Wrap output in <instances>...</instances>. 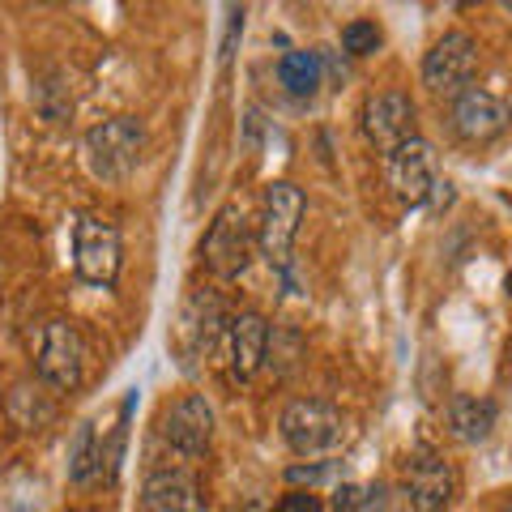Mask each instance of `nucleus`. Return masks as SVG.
I'll use <instances>...</instances> for the list:
<instances>
[{"label": "nucleus", "mask_w": 512, "mask_h": 512, "mask_svg": "<svg viewBox=\"0 0 512 512\" xmlns=\"http://www.w3.org/2000/svg\"><path fill=\"white\" fill-rule=\"evenodd\" d=\"M274 512H325V504L316 491H286Z\"/></svg>", "instance_id": "aec40b11"}, {"label": "nucleus", "mask_w": 512, "mask_h": 512, "mask_svg": "<svg viewBox=\"0 0 512 512\" xmlns=\"http://www.w3.org/2000/svg\"><path fill=\"white\" fill-rule=\"evenodd\" d=\"M504 286H508V299H512V269H508V282Z\"/></svg>", "instance_id": "b1692460"}, {"label": "nucleus", "mask_w": 512, "mask_h": 512, "mask_svg": "<svg viewBox=\"0 0 512 512\" xmlns=\"http://www.w3.org/2000/svg\"><path fill=\"white\" fill-rule=\"evenodd\" d=\"M103 453L107 448L99 444L94 436V423H82L77 427V440H73V453H69V478L73 483H94V478H103Z\"/></svg>", "instance_id": "f3484780"}, {"label": "nucleus", "mask_w": 512, "mask_h": 512, "mask_svg": "<svg viewBox=\"0 0 512 512\" xmlns=\"http://www.w3.org/2000/svg\"><path fill=\"white\" fill-rule=\"evenodd\" d=\"M491 512H512V495H504V500H500V504H495Z\"/></svg>", "instance_id": "5701e85b"}, {"label": "nucleus", "mask_w": 512, "mask_h": 512, "mask_svg": "<svg viewBox=\"0 0 512 512\" xmlns=\"http://www.w3.org/2000/svg\"><path fill=\"white\" fill-rule=\"evenodd\" d=\"M363 133L367 141L389 158L393 150H402L406 141L419 137V120H414V103L402 90H380L363 103Z\"/></svg>", "instance_id": "6e6552de"}, {"label": "nucleus", "mask_w": 512, "mask_h": 512, "mask_svg": "<svg viewBox=\"0 0 512 512\" xmlns=\"http://www.w3.org/2000/svg\"><path fill=\"white\" fill-rule=\"evenodd\" d=\"M478 69V47L466 30H448L431 43V52L423 56V86L431 94H457L470 90V77Z\"/></svg>", "instance_id": "0eeeda50"}, {"label": "nucleus", "mask_w": 512, "mask_h": 512, "mask_svg": "<svg viewBox=\"0 0 512 512\" xmlns=\"http://www.w3.org/2000/svg\"><path fill=\"white\" fill-rule=\"evenodd\" d=\"M448 120H453V133L461 141H470V146H487V141L508 133L512 107L500 99V94L470 86V90H461L453 99V107H448Z\"/></svg>", "instance_id": "1a4fd4ad"}, {"label": "nucleus", "mask_w": 512, "mask_h": 512, "mask_svg": "<svg viewBox=\"0 0 512 512\" xmlns=\"http://www.w3.org/2000/svg\"><path fill=\"white\" fill-rule=\"evenodd\" d=\"M201 256L210 265V274L218 278H239L252 261V227L244 222V210L239 205H222L214 214L210 231L201 239Z\"/></svg>", "instance_id": "423d86ee"}, {"label": "nucleus", "mask_w": 512, "mask_h": 512, "mask_svg": "<svg viewBox=\"0 0 512 512\" xmlns=\"http://www.w3.org/2000/svg\"><path fill=\"white\" fill-rule=\"evenodd\" d=\"M222 355H227L231 376H239V380L256 376V367H261L265 355H269V325H265V316H256V312L231 316L227 338H222Z\"/></svg>", "instance_id": "4468645a"}, {"label": "nucleus", "mask_w": 512, "mask_h": 512, "mask_svg": "<svg viewBox=\"0 0 512 512\" xmlns=\"http://www.w3.org/2000/svg\"><path fill=\"white\" fill-rule=\"evenodd\" d=\"M448 423H453V436L466 440V444H478L491 436L495 427V402L491 397H453V406H448Z\"/></svg>", "instance_id": "dca6fc26"}, {"label": "nucleus", "mask_w": 512, "mask_h": 512, "mask_svg": "<svg viewBox=\"0 0 512 512\" xmlns=\"http://www.w3.org/2000/svg\"><path fill=\"white\" fill-rule=\"evenodd\" d=\"M320 474H325V466H291V470H286L291 483H316Z\"/></svg>", "instance_id": "4be33fe9"}, {"label": "nucleus", "mask_w": 512, "mask_h": 512, "mask_svg": "<svg viewBox=\"0 0 512 512\" xmlns=\"http://www.w3.org/2000/svg\"><path fill=\"white\" fill-rule=\"evenodd\" d=\"M333 512H367V491L355 483H342L333 491Z\"/></svg>", "instance_id": "412c9836"}, {"label": "nucleus", "mask_w": 512, "mask_h": 512, "mask_svg": "<svg viewBox=\"0 0 512 512\" xmlns=\"http://www.w3.org/2000/svg\"><path fill=\"white\" fill-rule=\"evenodd\" d=\"M278 77L295 99H312L320 86V56L316 52H286L278 64Z\"/></svg>", "instance_id": "a211bd4d"}, {"label": "nucleus", "mask_w": 512, "mask_h": 512, "mask_svg": "<svg viewBox=\"0 0 512 512\" xmlns=\"http://www.w3.org/2000/svg\"><path fill=\"white\" fill-rule=\"evenodd\" d=\"M227 325H231V316H227V303L218 295H210V291L188 295L184 312H180V346L192 359L210 355V350L227 338Z\"/></svg>", "instance_id": "ddd939ff"}, {"label": "nucleus", "mask_w": 512, "mask_h": 512, "mask_svg": "<svg viewBox=\"0 0 512 512\" xmlns=\"http://www.w3.org/2000/svg\"><path fill=\"white\" fill-rule=\"evenodd\" d=\"M146 150V128L133 116H111L82 137V163L99 184H124Z\"/></svg>", "instance_id": "f257e3e1"}, {"label": "nucleus", "mask_w": 512, "mask_h": 512, "mask_svg": "<svg viewBox=\"0 0 512 512\" xmlns=\"http://www.w3.org/2000/svg\"><path fill=\"white\" fill-rule=\"evenodd\" d=\"M73 265L77 278L90 286H116L120 265H124V244L116 222H107L99 214H82L73 227Z\"/></svg>", "instance_id": "7ed1b4c3"}, {"label": "nucleus", "mask_w": 512, "mask_h": 512, "mask_svg": "<svg viewBox=\"0 0 512 512\" xmlns=\"http://www.w3.org/2000/svg\"><path fill=\"white\" fill-rule=\"evenodd\" d=\"M380 43H384V35L372 18H355L342 26V47L350 56H372V52H380Z\"/></svg>", "instance_id": "6ab92c4d"}, {"label": "nucleus", "mask_w": 512, "mask_h": 512, "mask_svg": "<svg viewBox=\"0 0 512 512\" xmlns=\"http://www.w3.org/2000/svg\"><path fill=\"white\" fill-rule=\"evenodd\" d=\"M278 427H282V440L291 444V453L299 457H329L350 436L346 414L333 402H325V397H295V402H286Z\"/></svg>", "instance_id": "f03ea898"}, {"label": "nucleus", "mask_w": 512, "mask_h": 512, "mask_svg": "<svg viewBox=\"0 0 512 512\" xmlns=\"http://www.w3.org/2000/svg\"><path fill=\"white\" fill-rule=\"evenodd\" d=\"M384 175H389V188L402 205H423V201H431V192L440 184L436 150H431L423 137H414L402 150H393L384 158Z\"/></svg>", "instance_id": "9d476101"}, {"label": "nucleus", "mask_w": 512, "mask_h": 512, "mask_svg": "<svg viewBox=\"0 0 512 512\" xmlns=\"http://www.w3.org/2000/svg\"><path fill=\"white\" fill-rule=\"evenodd\" d=\"M146 512H205V495L192 470H154L141 483Z\"/></svg>", "instance_id": "2eb2a0df"}, {"label": "nucleus", "mask_w": 512, "mask_h": 512, "mask_svg": "<svg viewBox=\"0 0 512 512\" xmlns=\"http://www.w3.org/2000/svg\"><path fill=\"white\" fill-rule=\"evenodd\" d=\"M86 338L73 320H52L43 329V342H39V380L56 393H73L82 389L86 380Z\"/></svg>", "instance_id": "39448f33"}, {"label": "nucleus", "mask_w": 512, "mask_h": 512, "mask_svg": "<svg viewBox=\"0 0 512 512\" xmlns=\"http://www.w3.org/2000/svg\"><path fill=\"white\" fill-rule=\"evenodd\" d=\"M158 431H163V440L175 448V453L201 457L205 448H210V440H214V410H210V402H205L201 393H184L180 402H171L163 410Z\"/></svg>", "instance_id": "f8f14e48"}, {"label": "nucleus", "mask_w": 512, "mask_h": 512, "mask_svg": "<svg viewBox=\"0 0 512 512\" xmlns=\"http://www.w3.org/2000/svg\"><path fill=\"white\" fill-rule=\"evenodd\" d=\"M457 495V470L436 453H419L406 461L402 474V500L406 512H444Z\"/></svg>", "instance_id": "9b49d317"}, {"label": "nucleus", "mask_w": 512, "mask_h": 512, "mask_svg": "<svg viewBox=\"0 0 512 512\" xmlns=\"http://www.w3.org/2000/svg\"><path fill=\"white\" fill-rule=\"evenodd\" d=\"M299 218H303V192L286 180L269 184L261 197V222H256V244H261L269 265L286 269L299 235Z\"/></svg>", "instance_id": "20e7f679"}]
</instances>
